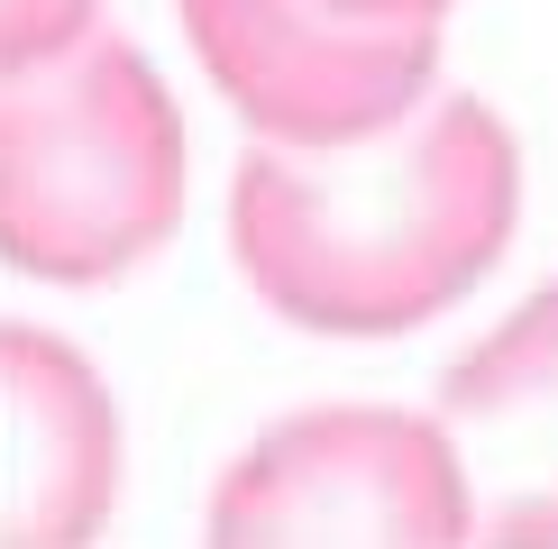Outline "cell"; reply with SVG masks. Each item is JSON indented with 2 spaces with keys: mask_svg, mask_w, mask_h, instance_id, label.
Listing matches in <instances>:
<instances>
[{
  "mask_svg": "<svg viewBox=\"0 0 558 549\" xmlns=\"http://www.w3.org/2000/svg\"><path fill=\"white\" fill-rule=\"evenodd\" d=\"M101 28V0H0V64H46Z\"/></svg>",
  "mask_w": 558,
  "mask_h": 549,
  "instance_id": "7",
  "label": "cell"
},
{
  "mask_svg": "<svg viewBox=\"0 0 558 549\" xmlns=\"http://www.w3.org/2000/svg\"><path fill=\"white\" fill-rule=\"evenodd\" d=\"M220 549H330V540H376V549H458L476 540V486L458 457L449 422L339 403V412H293L211 486Z\"/></svg>",
  "mask_w": 558,
  "mask_h": 549,
  "instance_id": "3",
  "label": "cell"
},
{
  "mask_svg": "<svg viewBox=\"0 0 558 549\" xmlns=\"http://www.w3.org/2000/svg\"><path fill=\"white\" fill-rule=\"evenodd\" d=\"M522 220L513 129L439 91L357 147H266L229 183V247L257 303L320 339L422 330L495 274Z\"/></svg>",
  "mask_w": 558,
  "mask_h": 549,
  "instance_id": "1",
  "label": "cell"
},
{
  "mask_svg": "<svg viewBox=\"0 0 558 549\" xmlns=\"http://www.w3.org/2000/svg\"><path fill=\"white\" fill-rule=\"evenodd\" d=\"M339 10H357V19H439L449 0H339Z\"/></svg>",
  "mask_w": 558,
  "mask_h": 549,
  "instance_id": "8",
  "label": "cell"
},
{
  "mask_svg": "<svg viewBox=\"0 0 558 549\" xmlns=\"http://www.w3.org/2000/svg\"><path fill=\"white\" fill-rule=\"evenodd\" d=\"M183 220V120L129 37L92 28L0 83V257L37 284H110Z\"/></svg>",
  "mask_w": 558,
  "mask_h": 549,
  "instance_id": "2",
  "label": "cell"
},
{
  "mask_svg": "<svg viewBox=\"0 0 558 549\" xmlns=\"http://www.w3.org/2000/svg\"><path fill=\"white\" fill-rule=\"evenodd\" d=\"M430 412L468 457L476 540L558 549V284L458 357Z\"/></svg>",
  "mask_w": 558,
  "mask_h": 549,
  "instance_id": "6",
  "label": "cell"
},
{
  "mask_svg": "<svg viewBox=\"0 0 558 549\" xmlns=\"http://www.w3.org/2000/svg\"><path fill=\"white\" fill-rule=\"evenodd\" d=\"M202 74L275 147H357L439 83V19H357L339 0H183Z\"/></svg>",
  "mask_w": 558,
  "mask_h": 549,
  "instance_id": "4",
  "label": "cell"
},
{
  "mask_svg": "<svg viewBox=\"0 0 558 549\" xmlns=\"http://www.w3.org/2000/svg\"><path fill=\"white\" fill-rule=\"evenodd\" d=\"M120 503V403L83 349L37 330L0 339V532L19 549H74Z\"/></svg>",
  "mask_w": 558,
  "mask_h": 549,
  "instance_id": "5",
  "label": "cell"
}]
</instances>
